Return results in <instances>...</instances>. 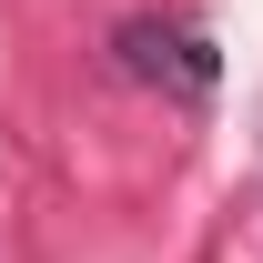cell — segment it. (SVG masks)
Returning <instances> with one entry per match:
<instances>
[{"instance_id": "cell-1", "label": "cell", "mask_w": 263, "mask_h": 263, "mask_svg": "<svg viewBox=\"0 0 263 263\" xmlns=\"http://www.w3.org/2000/svg\"><path fill=\"white\" fill-rule=\"evenodd\" d=\"M122 51H132V71H142V81H182V91H213V51H202L193 31L132 21V31H122Z\"/></svg>"}]
</instances>
